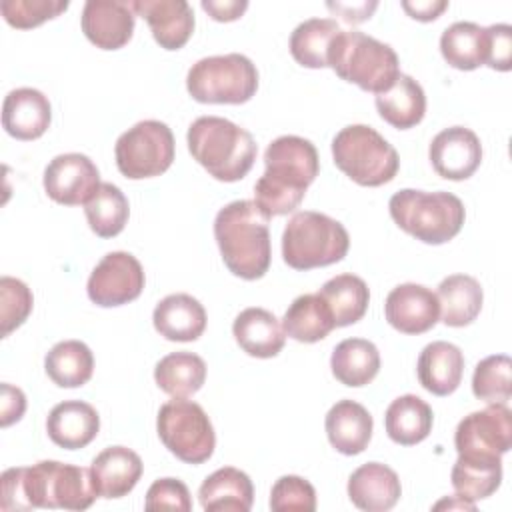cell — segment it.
I'll use <instances>...</instances> for the list:
<instances>
[{"label": "cell", "mask_w": 512, "mask_h": 512, "mask_svg": "<svg viewBox=\"0 0 512 512\" xmlns=\"http://www.w3.org/2000/svg\"><path fill=\"white\" fill-rule=\"evenodd\" d=\"M0 486V508L6 512L34 508L86 510L98 496L90 468L58 460L8 468L0 476Z\"/></svg>", "instance_id": "obj_1"}, {"label": "cell", "mask_w": 512, "mask_h": 512, "mask_svg": "<svg viewBox=\"0 0 512 512\" xmlns=\"http://www.w3.org/2000/svg\"><path fill=\"white\" fill-rule=\"evenodd\" d=\"M264 166V174L254 184V202L266 218H272L300 206L306 188L318 176L320 160L310 140L286 134L268 144Z\"/></svg>", "instance_id": "obj_2"}, {"label": "cell", "mask_w": 512, "mask_h": 512, "mask_svg": "<svg viewBox=\"0 0 512 512\" xmlns=\"http://www.w3.org/2000/svg\"><path fill=\"white\" fill-rule=\"evenodd\" d=\"M270 218L254 200H234L218 210L214 238L226 268L244 280L262 278L272 260Z\"/></svg>", "instance_id": "obj_3"}, {"label": "cell", "mask_w": 512, "mask_h": 512, "mask_svg": "<svg viewBox=\"0 0 512 512\" xmlns=\"http://www.w3.org/2000/svg\"><path fill=\"white\" fill-rule=\"evenodd\" d=\"M192 158L220 182H238L254 166L258 146L248 130L220 118L200 116L186 134Z\"/></svg>", "instance_id": "obj_4"}, {"label": "cell", "mask_w": 512, "mask_h": 512, "mask_svg": "<svg viewBox=\"0 0 512 512\" xmlns=\"http://www.w3.org/2000/svg\"><path fill=\"white\" fill-rule=\"evenodd\" d=\"M388 210L400 230L434 246L452 240L462 230L466 218L462 200L444 190L402 188L392 194Z\"/></svg>", "instance_id": "obj_5"}, {"label": "cell", "mask_w": 512, "mask_h": 512, "mask_svg": "<svg viewBox=\"0 0 512 512\" xmlns=\"http://www.w3.org/2000/svg\"><path fill=\"white\" fill-rule=\"evenodd\" d=\"M328 66L342 80L374 94L390 88L400 74V60L394 48L360 30H342L334 38Z\"/></svg>", "instance_id": "obj_6"}, {"label": "cell", "mask_w": 512, "mask_h": 512, "mask_svg": "<svg viewBox=\"0 0 512 512\" xmlns=\"http://www.w3.org/2000/svg\"><path fill=\"white\" fill-rule=\"evenodd\" d=\"M350 248L346 228L314 210L296 212L282 232V258L294 270H312L340 262Z\"/></svg>", "instance_id": "obj_7"}, {"label": "cell", "mask_w": 512, "mask_h": 512, "mask_svg": "<svg viewBox=\"0 0 512 512\" xmlns=\"http://www.w3.org/2000/svg\"><path fill=\"white\" fill-rule=\"evenodd\" d=\"M334 164L360 186H382L390 182L400 158L394 146L372 126L350 124L332 140Z\"/></svg>", "instance_id": "obj_8"}, {"label": "cell", "mask_w": 512, "mask_h": 512, "mask_svg": "<svg viewBox=\"0 0 512 512\" xmlns=\"http://www.w3.org/2000/svg\"><path fill=\"white\" fill-rule=\"evenodd\" d=\"M186 90L202 104H244L258 90V70L238 52L208 56L190 66Z\"/></svg>", "instance_id": "obj_9"}, {"label": "cell", "mask_w": 512, "mask_h": 512, "mask_svg": "<svg viewBox=\"0 0 512 512\" xmlns=\"http://www.w3.org/2000/svg\"><path fill=\"white\" fill-rule=\"evenodd\" d=\"M156 430L162 444L186 464H202L214 454V426L204 408L192 400L174 398L162 404Z\"/></svg>", "instance_id": "obj_10"}, {"label": "cell", "mask_w": 512, "mask_h": 512, "mask_svg": "<svg viewBox=\"0 0 512 512\" xmlns=\"http://www.w3.org/2000/svg\"><path fill=\"white\" fill-rule=\"evenodd\" d=\"M174 134L160 120H142L122 132L114 146L116 166L130 180L164 174L174 162Z\"/></svg>", "instance_id": "obj_11"}, {"label": "cell", "mask_w": 512, "mask_h": 512, "mask_svg": "<svg viewBox=\"0 0 512 512\" xmlns=\"http://www.w3.org/2000/svg\"><path fill=\"white\" fill-rule=\"evenodd\" d=\"M144 268L130 252H108L92 270L86 292L102 308L122 306L136 300L144 290Z\"/></svg>", "instance_id": "obj_12"}, {"label": "cell", "mask_w": 512, "mask_h": 512, "mask_svg": "<svg viewBox=\"0 0 512 512\" xmlns=\"http://www.w3.org/2000/svg\"><path fill=\"white\" fill-rule=\"evenodd\" d=\"M458 454L502 456L512 448V412L506 404H488L464 416L454 432Z\"/></svg>", "instance_id": "obj_13"}, {"label": "cell", "mask_w": 512, "mask_h": 512, "mask_svg": "<svg viewBox=\"0 0 512 512\" xmlns=\"http://www.w3.org/2000/svg\"><path fill=\"white\" fill-rule=\"evenodd\" d=\"M42 182L48 198L64 206L86 204L102 184L96 164L80 152L54 156L44 170Z\"/></svg>", "instance_id": "obj_14"}, {"label": "cell", "mask_w": 512, "mask_h": 512, "mask_svg": "<svg viewBox=\"0 0 512 512\" xmlns=\"http://www.w3.org/2000/svg\"><path fill=\"white\" fill-rule=\"evenodd\" d=\"M428 158L438 176L466 180L482 162V144L470 128L450 126L432 138Z\"/></svg>", "instance_id": "obj_15"}, {"label": "cell", "mask_w": 512, "mask_h": 512, "mask_svg": "<svg viewBox=\"0 0 512 512\" xmlns=\"http://www.w3.org/2000/svg\"><path fill=\"white\" fill-rule=\"evenodd\" d=\"M82 32L102 50H118L130 42L136 24L132 2L126 0H88L82 8Z\"/></svg>", "instance_id": "obj_16"}, {"label": "cell", "mask_w": 512, "mask_h": 512, "mask_svg": "<svg viewBox=\"0 0 512 512\" xmlns=\"http://www.w3.org/2000/svg\"><path fill=\"white\" fill-rule=\"evenodd\" d=\"M384 316L402 334H424L440 318L438 296L422 284H400L386 296Z\"/></svg>", "instance_id": "obj_17"}, {"label": "cell", "mask_w": 512, "mask_h": 512, "mask_svg": "<svg viewBox=\"0 0 512 512\" xmlns=\"http://www.w3.org/2000/svg\"><path fill=\"white\" fill-rule=\"evenodd\" d=\"M134 12L140 14L164 50H180L194 32V12L186 0H136Z\"/></svg>", "instance_id": "obj_18"}, {"label": "cell", "mask_w": 512, "mask_h": 512, "mask_svg": "<svg viewBox=\"0 0 512 512\" xmlns=\"http://www.w3.org/2000/svg\"><path fill=\"white\" fill-rule=\"evenodd\" d=\"M400 496V478L386 464L366 462L348 478V498L360 510L386 512L396 506Z\"/></svg>", "instance_id": "obj_19"}, {"label": "cell", "mask_w": 512, "mask_h": 512, "mask_svg": "<svg viewBox=\"0 0 512 512\" xmlns=\"http://www.w3.org/2000/svg\"><path fill=\"white\" fill-rule=\"evenodd\" d=\"M52 120V106L48 96L36 88L10 90L2 104V126L18 140L40 138Z\"/></svg>", "instance_id": "obj_20"}, {"label": "cell", "mask_w": 512, "mask_h": 512, "mask_svg": "<svg viewBox=\"0 0 512 512\" xmlns=\"http://www.w3.org/2000/svg\"><path fill=\"white\" fill-rule=\"evenodd\" d=\"M142 458L126 446L104 448L90 464V474L98 496L122 498L134 490L142 476Z\"/></svg>", "instance_id": "obj_21"}, {"label": "cell", "mask_w": 512, "mask_h": 512, "mask_svg": "<svg viewBox=\"0 0 512 512\" xmlns=\"http://www.w3.org/2000/svg\"><path fill=\"white\" fill-rule=\"evenodd\" d=\"M100 430V416L96 408L82 400H64L56 404L46 418V432L50 440L66 450L88 446Z\"/></svg>", "instance_id": "obj_22"}, {"label": "cell", "mask_w": 512, "mask_h": 512, "mask_svg": "<svg viewBox=\"0 0 512 512\" xmlns=\"http://www.w3.org/2000/svg\"><path fill=\"white\" fill-rule=\"evenodd\" d=\"M324 428L332 448H336L340 454L356 456L368 448L374 420L360 402L338 400L328 410Z\"/></svg>", "instance_id": "obj_23"}, {"label": "cell", "mask_w": 512, "mask_h": 512, "mask_svg": "<svg viewBox=\"0 0 512 512\" xmlns=\"http://www.w3.org/2000/svg\"><path fill=\"white\" fill-rule=\"evenodd\" d=\"M416 372L424 390L434 396H448L462 382L464 354L452 342H430L422 348L418 356Z\"/></svg>", "instance_id": "obj_24"}, {"label": "cell", "mask_w": 512, "mask_h": 512, "mask_svg": "<svg viewBox=\"0 0 512 512\" xmlns=\"http://www.w3.org/2000/svg\"><path fill=\"white\" fill-rule=\"evenodd\" d=\"M152 322L166 340L194 342L206 328V310L194 296L176 292L156 304Z\"/></svg>", "instance_id": "obj_25"}, {"label": "cell", "mask_w": 512, "mask_h": 512, "mask_svg": "<svg viewBox=\"0 0 512 512\" xmlns=\"http://www.w3.org/2000/svg\"><path fill=\"white\" fill-rule=\"evenodd\" d=\"M232 334L238 346L254 358H274L286 342V332L278 318L266 308H246L232 324Z\"/></svg>", "instance_id": "obj_26"}, {"label": "cell", "mask_w": 512, "mask_h": 512, "mask_svg": "<svg viewBox=\"0 0 512 512\" xmlns=\"http://www.w3.org/2000/svg\"><path fill=\"white\" fill-rule=\"evenodd\" d=\"M198 500L208 512H248L254 502V486L246 472L224 466L200 484Z\"/></svg>", "instance_id": "obj_27"}, {"label": "cell", "mask_w": 512, "mask_h": 512, "mask_svg": "<svg viewBox=\"0 0 512 512\" xmlns=\"http://www.w3.org/2000/svg\"><path fill=\"white\" fill-rule=\"evenodd\" d=\"M376 110L390 126L408 130L424 118L426 94L412 76L400 72L390 88L376 94Z\"/></svg>", "instance_id": "obj_28"}, {"label": "cell", "mask_w": 512, "mask_h": 512, "mask_svg": "<svg viewBox=\"0 0 512 512\" xmlns=\"http://www.w3.org/2000/svg\"><path fill=\"white\" fill-rule=\"evenodd\" d=\"M434 414L428 402L416 394H404L390 402L384 414V428L392 442L400 446H414L428 438Z\"/></svg>", "instance_id": "obj_29"}, {"label": "cell", "mask_w": 512, "mask_h": 512, "mask_svg": "<svg viewBox=\"0 0 512 512\" xmlns=\"http://www.w3.org/2000/svg\"><path fill=\"white\" fill-rule=\"evenodd\" d=\"M450 480L456 496L462 500H484L500 488L502 460L500 456L458 454L450 472Z\"/></svg>", "instance_id": "obj_30"}, {"label": "cell", "mask_w": 512, "mask_h": 512, "mask_svg": "<svg viewBox=\"0 0 512 512\" xmlns=\"http://www.w3.org/2000/svg\"><path fill=\"white\" fill-rule=\"evenodd\" d=\"M330 368L340 384L350 388L366 386L380 370V352L366 338H346L332 350Z\"/></svg>", "instance_id": "obj_31"}, {"label": "cell", "mask_w": 512, "mask_h": 512, "mask_svg": "<svg viewBox=\"0 0 512 512\" xmlns=\"http://www.w3.org/2000/svg\"><path fill=\"white\" fill-rule=\"evenodd\" d=\"M442 322L452 328L468 326L482 310L484 292L480 282L468 274H450L438 286Z\"/></svg>", "instance_id": "obj_32"}, {"label": "cell", "mask_w": 512, "mask_h": 512, "mask_svg": "<svg viewBox=\"0 0 512 512\" xmlns=\"http://www.w3.org/2000/svg\"><path fill=\"white\" fill-rule=\"evenodd\" d=\"M282 328L292 340L312 344L326 338L336 324L328 304L316 292L294 298L282 318Z\"/></svg>", "instance_id": "obj_33"}, {"label": "cell", "mask_w": 512, "mask_h": 512, "mask_svg": "<svg viewBox=\"0 0 512 512\" xmlns=\"http://www.w3.org/2000/svg\"><path fill=\"white\" fill-rule=\"evenodd\" d=\"M442 58L456 70H476L488 58V32L476 22H454L440 36Z\"/></svg>", "instance_id": "obj_34"}, {"label": "cell", "mask_w": 512, "mask_h": 512, "mask_svg": "<svg viewBox=\"0 0 512 512\" xmlns=\"http://www.w3.org/2000/svg\"><path fill=\"white\" fill-rule=\"evenodd\" d=\"M342 32L332 18H308L290 34V54L304 68H326L334 38Z\"/></svg>", "instance_id": "obj_35"}, {"label": "cell", "mask_w": 512, "mask_h": 512, "mask_svg": "<svg viewBox=\"0 0 512 512\" xmlns=\"http://www.w3.org/2000/svg\"><path fill=\"white\" fill-rule=\"evenodd\" d=\"M154 380L158 388L172 398H186L196 394L206 380V362L194 352H172L154 366Z\"/></svg>", "instance_id": "obj_36"}, {"label": "cell", "mask_w": 512, "mask_h": 512, "mask_svg": "<svg viewBox=\"0 0 512 512\" xmlns=\"http://www.w3.org/2000/svg\"><path fill=\"white\" fill-rule=\"evenodd\" d=\"M318 294L328 304L336 328L356 324L366 314L370 302V290L356 274H338L330 278Z\"/></svg>", "instance_id": "obj_37"}, {"label": "cell", "mask_w": 512, "mask_h": 512, "mask_svg": "<svg viewBox=\"0 0 512 512\" xmlns=\"http://www.w3.org/2000/svg\"><path fill=\"white\" fill-rule=\"evenodd\" d=\"M44 370L60 388L84 386L94 372L92 350L80 340H62L46 354Z\"/></svg>", "instance_id": "obj_38"}, {"label": "cell", "mask_w": 512, "mask_h": 512, "mask_svg": "<svg viewBox=\"0 0 512 512\" xmlns=\"http://www.w3.org/2000/svg\"><path fill=\"white\" fill-rule=\"evenodd\" d=\"M84 214L90 230L96 236L100 238L118 236L128 222V214H130L128 198L118 186L110 182H102L98 190L84 204Z\"/></svg>", "instance_id": "obj_39"}, {"label": "cell", "mask_w": 512, "mask_h": 512, "mask_svg": "<svg viewBox=\"0 0 512 512\" xmlns=\"http://www.w3.org/2000/svg\"><path fill=\"white\" fill-rule=\"evenodd\" d=\"M512 362L506 354H492L480 360L472 374V392L488 404H506L512 396Z\"/></svg>", "instance_id": "obj_40"}, {"label": "cell", "mask_w": 512, "mask_h": 512, "mask_svg": "<svg viewBox=\"0 0 512 512\" xmlns=\"http://www.w3.org/2000/svg\"><path fill=\"white\" fill-rule=\"evenodd\" d=\"M34 306V296L30 288L12 276L0 278V322L2 338L10 336L24 320L30 316Z\"/></svg>", "instance_id": "obj_41"}, {"label": "cell", "mask_w": 512, "mask_h": 512, "mask_svg": "<svg viewBox=\"0 0 512 512\" xmlns=\"http://www.w3.org/2000/svg\"><path fill=\"white\" fill-rule=\"evenodd\" d=\"M66 8L68 0H4L0 4L4 20L18 30L40 26L62 14Z\"/></svg>", "instance_id": "obj_42"}, {"label": "cell", "mask_w": 512, "mask_h": 512, "mask_svg": "<svg viewBox=\"0 0 512 512\" xmlns=\"http://www.w3.org/2000/svg\"><path fill=\"white\" fill-rule=\"evenodd\" d=\"M270 508L274 512H314L316 510V490L314 486L294 474L280 476L270 492Z\"/></svg>", "instance_id": "obj_43"}, {"label": "cell", "mask_w": 512, "mask_h": 512, "mask_svg": "<svg viewBox=\"0 0 512 512\" xmlns=\"http://www.w3.org/2000/svg\"><path fill=\"white\" fill-rule=\"evenodd\" d=\"M144 508L154 510H176V512H190L192 498L188 486L178 478H158L146 492Z\"/></svg>", "instance_id": "obj_44"}, {"label": "cell", "mask_w": 512, "mask_h": 512, "mask_svg": "<svg viewBox=\"0 0 512 512\" xmlns=\"http://www.w3.org/2000/svg\"><path fill=\"white\" fill-rule=\"evenodd\" d=\"M488 32V58L486 66L492 70L508 72L512 68V28L508 24L486 26Z\"/></svg>", "instance_id": "obj_45"}, {"label": "cell", "mask_w": 512, "mask_h": 512, "mask_svg": "<svg viewBox=\"0 0 512 512\" xmlns=\"http://www.w3.org/2000/svg\"><path fill=\"white\" fill-rule=\"evenodd\" d=\"M0 410H2V418L0 424L2 428L18 422L26 410V396L20 388L4 382L2 384V400H0Z\"/></svg>", "instance_id": "obj_46"}, {"label": "cell", "mask_w": 512, "mask_h": 512, "mask_svg": "<svg viewBox=\"0 0 512 512\" xmlns=\"http://www.w3.org/2000/svg\"><path fill=\"white\" fill-rule=\"evenodd\" d=\"M200 6L216 20V22H232L238 20L248 8L246 0H202Z\"/></svg>", "instance_id": "obj_47"}, {"label": "cell", "mask_w": 512, "mask_h": 512, "mask_svg": "<svg viewBox=\"0 0 512 512\" xmlns=\"http://www.w3.org/2000/svg\"><path fill=\"white\" fill-rule=\"evenodd\" d=\"M402 8L414 20L432 22V20H436L448 8V2L446 0H416V2L404 0Z\"/></svg>", "instance_id": "obj_48"}, {"label": "cell", "mask_w": 512, "mask_h": 512, "mask_svg": "<svg viewBox=\"0 0 512 512\" xmlns=\"http://www.w3.org/2000/svg\"><path fill=\"white\" fill-rule=\"evenodd\" d=\"M328 8H330V10H336V12L342 16V20H346V22H350V24H358V22H364V20L370 18L372 10L376 8V2L358 4L356 8H350V10L344 8V4H332V2H328Z\"/></svg>", "instance_id": "obj_49"}]
</instances>
